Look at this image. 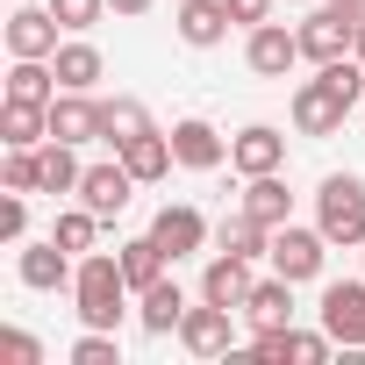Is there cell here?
I'll list each match as a JSON object with an SVG mask.
<instances>
[{
    "instance_id": "cell-9",
    "label": "cell",
    "mask_w": 365,
    "mask_h": 365,
    "mask_svg": "<svg viewBox=\"0 0 365 365\" xmlns=\"http://www.w3.org/2000/svg\"><path fill=\"white\" fill-rule=\"evenodd\" d=\"M150 237L165 244V258L179 265V258H194L201 244H208V215L201 208H187V201H165L158 215H150Z\"/></svg>"
},
{
    "instance_id": "cell-12",
    "label": "cell",
    "mask_w": 365,
    "mask_h": 365,
    "mask_svg": "<svg viewBox=\"0 0 365 365\" xmlns=\"http://www.w3.org/2000/svg\"><path fill=\"white\" fill-rule=\"evenodd\" d=\"M230 165H237L244 179L279 172V165H287V136H279L272 122H251V129H237V136H230Z\"/></svg>"
},
{
    "instance_id": "cell-15",
    "label": "cell",
    "mask_w": 365,
    "mask_h": 365,
    "mask_svg": "<svg viewBox=\"0 0 365 365\" xmlns=\"http://www.w3.org/2000/svg\"><path fill=\"white\" fill-rule=\"evenodd\" d=\"M251 351H258V358H294V365H322V358L336 351V336H329V329H294V322H287V329H258V344H251Z\"/></svg>"
},
{
    "instance_id": "cell-17",
    "label": "cell",
    "mask_w": 365,
    "mask_h": 365,
    "mask_svg": "<svg viewBox=\"0 0 365 365\" xmlns=\"http://www.w3.org/2000/svg\"><path fill=\"white\" fill-rule=\"evenodd\" d=\"M251 258H237V251H215L208 258V272H201V301H222V308H244L251 301Z\"/></svg>"
},
{
    "instance_id": "cell-4",
    "label": "cell",
    "mask_w": 365,
    "mask_h": 365,
    "mask_svg": "<svg viewBox=\"0 0 365 365\" xmlns=\"http://www.w3.org/2000/svg\"><path fill=\"white\" fill-rule=\"evenodd\" d=\"M265 258H272V272H279V279H294V287H301V279H322L329 237H322V230H301V222H279Z\"/></svg>"
},
{
    "instance_id": "cell-7",
    "label": "cell",
    "mask_w": 365,
    "mask_h": 365,
    "mask_svg": "<svg viewBox=\"0 0 365 365\" xmlns=\"http://www.w3.org/2000/svg\"><path fill=\"white\" fill-rule=\"evenodd\" d=\"M301 58H315V65H336V58H351V43H358V22L344 15V8H315L301 29Z\"/></svg>"
},
{
    "instance_id": "cell-20",
    "label": "cell",
    "mask_w": 365,
    "mask_h": 365,
    "mask_svg": "<svg viewBox=\"0 0 365 365\" xmlns=\"http://www.w3.org/2000/svg\"><path fill=\"white\" fill-rule=\"evenodd\" d=\"M0 143H8V150H36V143H51V108H36V101H8V108H0Z\"/></svg>"
},
{
    "instance_id": "cell-34",
    "label": "cell",
    "mask_w": 365,
    "mask_h": 365,
    "mask_svg": "<svg viewBox=\"0 0 365 365\" xmlns=\"http://www.w3.org/2000/svg\"><path fill=\"white\" fill-rule=\"evenodd\" d=\"M0 358H8V365H43V344L29 329H0Z\"/></svg>"
},
{
    "instance_id": "cell-28",
    "label": "cell",
    "mask_w": 365,
    "mask_h": 365,
    "mask_svg": "<svg viewBox=\"0 0 365 365\" xmlns=\"http://www.w3.org/2000/svg\"><path fill=\"white\" fill-rule=\"evenodd\" d=\"M215 251H237V258H265V251H272V230H265L258 215H244V208H237V215H222V222H215Z\"/></svg>"
},
{
    "instance_id": "cell-26",
    "label": "cell",
    "mask_w": 365,
    "mask_h": 365,
    "mask_svg": "<svg viewBox=\"0 0 365 365\" xmlns=\"http://www.w3.org/2000/svg\"><path fill=\"white\" fill-rule=\"evenodd\" d=\"M115 258H122V279H129L136 294H143V287H158V279H165V265H172V258H165V244H158L150 230H143V237H129Z\"/></svg>"
},
{
    "instance_id": "cell-33",
    "label": "cell",
    "mask_w": 365,
    "mask_h": 365,
    "mask_svg": "<svg viewBox=\"0 0 365 365\" xmlns=\"http://www.w3.org/2000/svg\"><path fill=\"white\" fill-rule=\"evenodd\" d=\"M0 179H8V194H36V187H43V172H36V150H8Z\"/></svg>"
},
{
    "instance_id": "cell-11",
    "label": "cell",
    "mask_w": 365,
    "mask_h": 365,
    "mask_svg": "<svg viewBox=\"0 0 365 365\" xmlns=\"http://www.w3.org/2000/svg\"><path fill=\"white\" fill-rule=\"evenodd\" d=\"M58 15H51V0L43 8H15L8 15V58H58Z\"/></svg>"
},
{
    "instance_id": "cell-5",
    "label": "cell",
    "mask_w": 365,
    "mask_h": 365,
    "mask_svg": "<svg viewBox=\"0 0 365 365\" xmlns=\"http://www.w3.org/2000/svg\"><path fill=\"white\" fill-rule=\"evenodd\" d=\"M315 315H322V329H329L344 351H365V279H329Z\"/></svg>"
},
{
    "instance_id": "cell-25",
    "label": "cell",
    "mask_w": 365,
    "mask_h": 365,
    "mask_svg": "<svg viewBox=\"0 0 365 365\" xmlns=\"http://www.w3.org/2000/svg\"><path fill=\"white\" fill-rule=\"evenodd\" d=\"M65 86H58V65L51 58H15V72H8V101H36V108H51Z\"/></svg>"
},
{
    "instance_id": "cell-36",
    "label": "cell",
    "mask_w": 365,
    "mask_h": 365,
    "mask_svg": "<svg viewBox=\"0 0 365 365\" xmlns=\"http://www.w3.org/2000/svg\"><path fill=\"white\" fill-rule=\"evenodd\" d=\"M22 230H29V208H22V194H8V201H0V237L22 244Z\"/></svg>"
},
{
    "instance_id": "cell-21",
    "label": "cell",
    "mask_w": 365,
    "mask_h": 365,
    "mask_svg": "<svg viewBox=\"0 0 365 365\" xmlns=\"http://www.w3.org/2000/svg\"><path fill=\"white\" fill-rule=\"evenodd\" d=\"M115 158H122V165H129V172L143 179V187H150V179H165V172L179 165V158H172V136H165V129H143V136H129V143H122Z\"/></svg>"
},
{
    "instance_id": "cell-37",
    "label": "cell",
    "mask_w": 365,
    "mask_h": 365,
    "mask_svg": "<svg viewBox=\"0 0 365 365\" xmlns=\"http://www.w3.org/2000/svg\"><path fill=\"white\" fill-rule=\"evenodd\" d=\"M108 8H115V15H143V8H150V0H108Z\"/></svg>"
},
{
    "instance_id": "cell-35",
    "label": "cell",
    "mask_w": 365,
    "mask_h": 365,
    "mask_svg": "<svg viewBox=\"0 0 365 365\" xmlns=\"http://www.w3.org/2000/svg\"><path fill=\"white\" fill-rule=\"evenodd\" d=\"M230 8V22L237 29H258V22H272V0H222Z\"/></svg>"
},
{
    "instance_id": "cell-38",
    "label": "cell",
    "mask_w": 365,
    "mask_h": 365,
    "mask_svg": "<svg viewBox=\"0 0 365 365\" xmlns=\"http://www.w3.org/2000/svg\"><path fill=\"white\" fill-rule=\"evenodd\" d=\"M329 8H344L351 22H365V0H329Z\"/></svg>"
},
{
    "instance_id": "cell-1",
    "label": "cell",
    "mask_w": 365,
    "mask_h": 365,
    "mask_svg": "<svg viewBox=\"0 0 365 365\" xmlns=\"http://www.w3.org/2000/svg\"><path fill=\"white\" fill-rule=\"evenodd\" d=\"M129 279H122V258L115 251H86L79 258V272H72V308H79V322L86 329H115L122 315H129Z\"/></svg>"
},
{
    "instance_id": "cell-10",
    "label": "cell",
    "mask_w": 365,
    "mask_h": 365,
    "mask_svg": "<svg viewBox=\"0 0 365 365\" xmlns=\"http://www.w3.org/2000/svg\"><path fill=\"white\" fill-rule=\"evenodd\" d=\"M294 58H301V36H294L287 22H258V29H251V43H244V65H251L258 79H287V72H294Z\"/></svg>"
},
{
    "instance_id": "cell-16",
    "label": "cell",
    "mask_w": 365,
    "mask_h": 365,
    "mask_svg": "<svg viewBox=\"0 0 365 365\" xmlns=\"http://www.w3.org/2000/svg\"><path fill=\"white\" fill-rule=\"evenodd\" d=\"M136 322H143L150 336H179V322H187V287H179L172 272H165L158 287H143V294H136Z\"/></svg>"
},
{
    "instance_id": "cell-8",
    "label": "cell",
    "mask_w": 365,
    "mask_h": 365,
    "mask_svg": "<svg viewBox=\"0 0 365 365\" xmlns=\"http://www.w3.org/2000/svg\"><path fill=\"white\" fill-rule=\"evenodd\" d=\"M136 187H143V179H136V172L115 158V165H86V179H79V201H86L101 222H115V215L129 208V194H136Z\"/></svg>"
},
{
    "instance_id": "cell-24",
    "label": "cell",
    "mask_w": 365,
    "mask_h": 365,
    "mask_svg": "<svg viewBox=\"0 0 365 365\" xmlns=\"http://www.w3.org/2000/svg\"><path fill=\"white\" fill-rule=\"evenodd\" d=\"M244 215H258L265 230L294 222V194H287V179H279V172H258L251 187H244Z\"/></svg>"
},
{
    "instance_id": "cell-22",
    "label": "cell",
    "mask_w": 365,
    "mask_h": 365,
    "mask_svg": "<svg viewBox=\"0 0 365 365\" xmlns=\"http://www.w3.org/2000/svg\"><path fill=\"white\" fill-rule=\"evenodd\" d=\"M244 315H251V329H287L294 322V279H258L251 287V301H244Z\"/></svg>"
},
{
    "instance_id": "cell-3",
    "label": "cell",
    "mask_w": 365,
    "mask_h": 365,
    "mask_svg": "<svg viewBox=\"0 0 365 365\" xmlns=\"http://www.w3.org/2000/svg\"><path fill=\"white\" fill-rule=\"evenodd\" d=\"M351 108H358V101H351L322 65H315V79H301V86H294V129H301V136H336Z\"/></svg>"
},
{
    "instance_id": "cell-19",
    "label": "cell",
    "mask_w": 365,
    "mask_h": 365,
    "mask_svg": "<svg viewBox=\"0 0 365 365\" xmlns=\"http://www.w3.org/2000/svg\"><path fill=\"white\" fill-rule=\"evenodd\" d=\"M51 136H58V143H101V101L58 93V101H51Z\"/></svg>"
},
{
    "instance_id": "cell-30",
    "label": "cell",
    "mask_w": 365,
    "mask_h": 365,
    "mask_svg": "<svg viewBox=\"0 0 365 365\" xmlns=\"http://www.w3.org/2000/svg\"><path fill=\"white\" fill-rule=\"evenodd\" d=\"M51 237H58L72 258H86V251H93V237H101V215L79 201V208H65V215H58V230H51Z\"/></svg>"
},
{
    "instance_id": "cell-13",
    "label": "cell",
    "mask_w": 365,
    "mask_h": 365,
    "mask_svg": "<svg viewBox=\"0 0 365 365\" xmlns=\"http://www.w3.org/2000/svg\"><path fill=\"white\" fill-rule=\"evenodd\" d=\"M172 158L187 165V172H215V165L230 158V143H222V129H215V122L187 115V122H172Z\"/></svg>"
},
{
    "instance_id": "cell-39",
    "label": "cell",
    "mask_w": 365,
    "mask_h": 365,
    "mask_svg": "<svg viewBox=\"0 0 365 365\" xmlns=\"http://www.w3.org/2000/svg\"><path fill=\"white\" fill-rule=\"evenodd\" d=\"M351 58H365V22H358V43H351Z\"/></svg>"
},
{
    "instance_id": "cell-6",
    "label": "cell",
    "mask_w": 365,
    "mask_h": 365,
    "mask_svg": "<svg viewBox=\"0 0 365 365\" xmlns=\"http://www.w3.org/2000/svg\"><path fill=\"white\" fill-rule=\"evenodd\" d=\"M179 344H187L194 358H230V351H237V308H222V301L187 308V322H179Z\"/></svg>"
},
{
    "instance_id": "cell-23",
    "label": "cell",
    "mask_w": 365,
    "mask_h": 365,
    "mask_svg": "<svg viewBox=\"0 0 365 365\" xmlns=\"http://www.w3.org/2000/svg\"><path fill=\"white\" fill-rule=\"evenodd\" d=\"M72 150H79V143H58V136H51V143H36V172H43V187H36V194H79L86 165H79Z\"/></svg>"
},
{
    "instance_id": "cell-14",
    "label": "cell",
    "mask_w": 365,
    "mask_h": 365,
    "mask_svg": "<svg viewBox=\"0 0 365 365\" xmlns=\"http://www.w3.org/2000/svg\"><path fill=\"white\" fill-rule=\"evenodd\" d=\"M15 272H22V287H36V294H58V287H72V251L58 244V237H43V244H29L22 258H15Z\"/></svg>"
},
{
    "instance_id": "cell-31",
    "label": "cell",
    "mask_w": 365,
    "mask_h": 365,
    "mask_svg": "<svg viewBox=\"0 0 365 365\" xmlns=\"http://www.w3.org/2000/svg\"><path fill=\"white\" fill-rule=\"evenodd\" d=\"M72 365H122V344H115V329H86V336L72 344Z\"/></svg>"
},
{
    "instance_id": "cell-29",
    "label": "cell",
    "mask_w": 365,
    "mask_h": 365,
    "mask_svg": "<svg viewBox=\"0 0 365 365\" xmlns=\"http://www.w3.org/2000/svg\"><path fill=\"white\" fill-rule=\"evenodd\" d=\"M150 129V115H143V101H129V93H115V101H101V143H129V136H143Z\"/></svg>"
},
{
    "instance_id": "cell-18",
    "label": "cell",
    "mask_w": 365,
    "mask_h": 365,
    "mask_svg": "<svg viewBox=\"0 0 365 365\" xmlns=\"http://www.w3.org/2000/svg\"><path fill=\"white\" fill-rule=\"evenodd\" d=\"M172 8H179V43H194V51H215L237 29L222 0H172Z\"/></svg>"
},
{
    "instance_id": "cell-27",
    "label": "cell",
    "mask_w": 365,
    "mask_h": 365,
    "mask_svg": "<svg viewBox=\"0 0 365 365\" xmlns=\"http://www.w3.org/2000/svg\"><path fill=\"white\" fill-rule=\"evenodd\" d=\"M51 65H58V86H65V93H93V86H101V72H108L93 43H58V58H51Z\"/></svg>"
},
{
    "instance_id": "cell-32",
    "label": "cell",
    "mask_w": 365,
    "mask_h": 365,
    "mask_svg": "<svg viewBox=\"0 0 365 365\" xmlns=\"http://www.w3.org/2000/svg\"><path fill=\"white\" fill-rule=\"evenodd\" d=\"M51 15H58V22L72 29V36H86V29H93V22L108 15V0H51Z\"/></svg>"
},
{
    "instance_id": "cell-2",
    "label": "cell",
    "mask_w": 365,
    "mask_h": 365,
    "mask_svg": "<svg viewBox=\"0 0 365 365\" xmlns=\"http://www.w3.org/2000/svg\"><path fill=\"white\" fill-rule=\"evenodd\" d=\"M315 230L344 251L365 244V179L358 172H329L322 187H315Z\"/></svg>"
}]
</instances>
